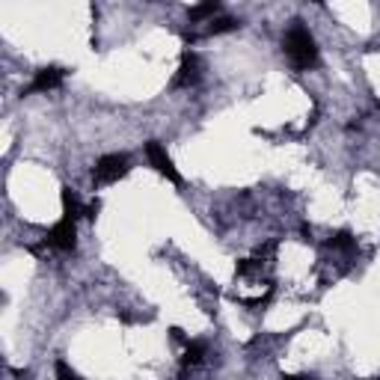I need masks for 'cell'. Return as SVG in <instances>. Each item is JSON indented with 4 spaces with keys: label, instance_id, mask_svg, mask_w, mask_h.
Segmentation results:
<instances>
[{
    "label": "cell",
    "instance_id": "5b68a950",
    "mask_svg": "<svg viewBox=\"0 0 380 380\" xmlns=\"http://www.w3.org/2000/svg\"><path fill=\"white\" fill-rule=\"evenodd\" d=\"M200 75H202V63H200V57L196 54H190V51H185V57H181V66H178V75H176V87H193L196 80H200Z\"/></svg>",
    "mask_w": 380,
    "mask_h": 380
},
{
    "label": "cell",
    "instance_id": "ba28073f",
    "mask_svg": "<svg viewBox=\"0 0 380 380\" xmlns=\"http://www.w3.org/2000/svg\"><path fill=\"white\" fill-rule=\"evenodd\" d=\"M63 211H66L68 220H78L83 214V208H80V202H78V196H75L72 188H63Z\"/></svg>",
    "mask_w": 380,
    "mask_h": 380
},
{
    "label": "cell",
    "instance_id": "7a4b0ae2",
    "mask_svg": "<svg viewBox=\"0 0 380 380\" xmlns=\"http://www.w3.org/2000/svg\"><path fill=\"white\" fill-rule=\"evenodd\" d=\"M128 164H131L128 154H104L92 170L95 185H114V181H119L125 173H128Z\"/></svg>",
    "mask_w": 380,
    "mask_h": 380
},
{
    "label": "cell",
    "instance_id": "6da1fadb",
    "mask_svg": "<svg viewBox=\"0 0 380 380\" xmlns=\"http://www.w3.org/2000/svg\"><path fill=\"white\" fill-rule=\"evenodd\" d=\"M286 54H288V60L294 63V68H312L318 63V48H315V39L312 33L306 30V27L300 24H294L291 30L286 33Z\"/></svg>",
    "mask_w": 380,
    "mask_h": 380
},
{
    "label": "cell",
    "instance_id": "2e32d148",
    "mask_svg": "<svg viewBox=\"0 0 380 380\" xmlns=\"http://www.w3.org/2000/svg\"><path fill=\"white\" fill-rule=\"evenodd\" d=\"M377 380H380V377H377Z\"/></svg>",
    "mask_w": 380,
    "mask_h": 380
},
{
    "label": "cell",
    "instance_id": "8992f818",
    "mask_svg": "<svg viewBox=\"0 0 380 380\" xmlns=\"http://www.w3.org/2000/svg\"><path fill=\"white\" fill-rule=\"evenodd\" d=\"M66 72L60 66H48V68H42V72L33 78L30 83V92H51V90H57L60 83H63Z\"/></svg>",
    "mask_w": 380,
    "mask_h": 380
},
{
    "label": "cell",
    "instance_id": "52a82bcc",
    "mask_svg": "<svg viewBox=\"0 0 380 380\" xmlns=\"http://www.w3.org/2000/svg\"><path fill=\"white\" fill-rule=\"evenodd\" d=\"M208 354V345L205 342H188L185 345V357H181V362L185 365H200Z\"/></svg>",
    "mask_w": 380,
    "mask_h": 380
},
{
    "label": "cell",
    "instance_id": "8fae6325",
    "mask_svg": "<svg viewBox=\"0 0 380 380\" xmlns=\"http://www.w3.org/2000/svg\"><path fill=\"white\" fill-rule=\"evenodd\" d=\"M330 247L333 250H354L357 247V241H354V235H350V232H336L333 238H330Z\"/></svg>",
    "mask_w": 380,
    "mask_h": 380
},
{
    "label": "cell",
    "instance_id": "5bb4252c",
    "mask_svg": "<svg viewBox=\"0 0 380 380\" xmlns=\"http://www.w3.org/2000/svg\"><path fill=\"white\" fill-rule=\"evenodd\" d=\"M170 333H173V342H178V345H188V339H185V330H178V327H173Z\"/></svg>",
    "mask_w": 380,
    "mask_h": 380
},
{
    "label": "cell",
    "instance_id": "9c48e42d",
    "mask_svg": "<svg viewBox=\"0 0 380 380\" xmlns=\"http://www.w3.org/2000/svg\"><path fill=\"white\" fill-rule=\"evenodd\" d=\"M217 12H220V4L217 0H208V4H200V6L190 9V21H205V18L214 21Z\"/></svg>",
    "mask_w": 380,
    "mask_h": 380
},
{
    "label": "cell",
    "instance_id": "7c38bea8",
    "mask_svg": "<svg viewBox=\"0 0 380 380\" xmlns=\"http://www.w3.org/2000/svg\"><path fill=\"white\" fill-rule=\"evenodd\" d=\"M54 372H57V380H83L75 369H72V365H68V362H57V365H54Z\"/></svg>",
    "mask_w": 380,
    "mask_h": 380
},
{
    "label": "cell",
    "instance_id": "3957f363",
    "mask_svg": "<svg viewBox=\"0 0 380 380\" xmlns=\"http://www.w3.org/2000/svg\"><path fill=\"white\" fill-rule=\"evenodd\" d=\"M146 158H149V164H152L164 178H170L173 185H181V173L176 170L173 158L166 154V149L158 143V140H149V143H146Z\"/></svg>",
    "mask_w": 380,
    "mask_h": 380
},
{
    "label": "cell",
    "instance_id": "30bf717a",
    "mask_svg": "<svg viewBox=\"0 0 380 380\" xmlns=\"http://www.w3.org/2000/svg\"><path fill=\"white\" fill-rule=\"evenodd\" d=\"M229 30H238V21L229 18V16H220V18H214V21H208V30H205V33L217 36V33H229Z\"/></svg>",
    "mask_w": 380,
    "mask_h": 380
},
{
    "label": "cell",
    "instance_id": "4fadbf2b",
    "mask_svg": "<svg viewBox=\"0 0 380 380\" xmlns=\"http://www.w3.org/2000/svg\"><path fill=\"white\" fill-rule=\"evenodd\" d=\"M95 214H98V200H92L87 208H83V217H90V220H92Z\"/></svg>",
    "mask_w": 380,
    "mask_h": 380
},
{
    "label": "cell",
    "instance_id": "9a60e30c",
    "mask_svg": "<svg viewBox=\"0 0 380 380\" xmlns=\"http://www.w3.org/2000/svg\"><path fill=\"white\" fill-rule=\"evenodd\" d=\"M286 380H315L312 374H294V377H286Z\"/></svg>",
    "mask_w": 380,
    "mask_h": 380
},
{
    "label": "cell",
    "instance_id": "277c9868",
    "mask_svg": "<svg viewBox=\"0 0 380 380\" xmlns=\"http://www.w3.org/2000/svg\"><path fill=\"white\" fill-rule=\"evenodd\" d=\"M75 238H78L75 220L63 217V220L57 223V226H54V229L45 235V244H48V247H54V250H63V252H68V250H75Z\"/></svg>",
    "mask_w": 380,
    "mask_h": 380
}]
</instances>
